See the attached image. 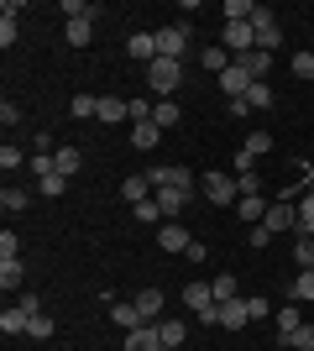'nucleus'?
<instances>
[{
    "mask_svg": "<svg viewBox=\"0 0 314 351\" xmlns=\"http://www.w3.org/2000/svg\"><path fill=\"white\" fill-rule=\"evenodd\" d=\"M147 89L152 95H179L183 89V63L179 58H157V63H147Z\"/></svg>",
    "mask_w": 314,
    "mask_h": 351,
    "instance_id": "1",
    "label": "nucleus"
},
{
    "mask_svg": "<svg viewBox=\"0 0 314 351\" xmlns=\"http://www.w3.org/2000/svg\"><path fill=\"white\" fill-rule=\"evenodd\" d=\"M199 194H205V199H209V205H231V210H236V199H241V189H236V178H225L220 173V168H215V173H205V178H199Z\"/></svg>",
    "mask_w": 314,
    "mask_h": 351,
    "instance_id": "2",
    "label": "nucleus"
},
{
    "mask_svg": "<svg viewBox=\"0 0 314 351\" xmlns=\"http://www.w3.org/2000/svg\"><path fill=\"white\" fill-rule=\"evenodd\" d=\"M257 47H262V53H278V47H283V27H278V16L267 11V5H257Z\"/></svg>",
    "mask_w": 314,
    "mask_h": 351,
    "instance_id": "3",
    "label": "nucleus"
},
{
    "mask_svg": "<svg viewBox=\"0 0 314 351\" xmlns=\"http://www.w3.org/2000/svg\"><path fill=\"white\" fill-rule=\"evenodd\" d=\"M272 236L278 231H299V205L293 199H278V205H267V220H262Z\"/></svg>",
    "mask_w": 314,
    "mask_h": 351,
    "instance_id": "4",
    "label": "nucleus"
},
{
    "mask_svg": "<svg viewBox=\"0 0 314 351\" xmlns=\"http://www.w3.org/2000/svg\"><path fill=\"white\" fill-rule=\"evenodd\" d=\"M183 47H189V27H163L157 32V58H183Z\"/></svg>",
    "mask_w": 314,
    "mask_h": 351,
    "instance_id": "5",
    "label": "nucleus"
},
{
    "mask_svg": "<svg viewBox=\"0 0 314 351\" xmlns=\"http://www.w3.org/2000/svg\"><path fill=\"white\" fill-rule=\"evenodd\" d=\"M252 84H257V79H252L246 69H241V63H231V69L220 73V89L231 95V100H246V89H252Z\"/></svg>",
    "mask_w": 314,
    "mask_h": 351,
    "instance_id": "6",
    "label": "nucleus"
},
{
    "mask_svg": "<svg viewBox=\"0 0 314 351\" xmlns=\"http://www.w3.org/2000/svg\"><path fill=\"white\" fill-rule=\"evenodd\" d=\"M94 121H105V126L131 121V100H120V95H100V110H94Z\"/></svg>",
    "mask_w": 314,
    "mask_h": 351,
    "instance_id": "7",
    "label": "nucleus"
},
{
    "mask_svg": "<svg viewBox=\"0 0 314 351\" xmlns=\"http://www.w3.org/2000/svg\"><path fill=\"white\" fill-rule=\"evenodd\" d=\"M126 351H163L157 325H136V330H126Z\"/></svg>",
    "mask_w": 314,
    "mask_h": 351,
    "instance_id": "8",
    "label": "nucleus"
},
{
    "mask_svg": "<svg viewBox=\"0 0 314 351\" xmlns=\"http://www.w3.org/2000/svg\"><path fill=\"white\" fill-rule=\"evenodd\" d=\"M131 304L142 309V320H147V325H157V320H163V289H142V293L131 299Z\"/></svg>",
    "mask_w": 314,
    "mask_h": 351,
    "instance_id": "9",
    "label": "nucleus"
},
{
    "mask_svg": "<svg viewBox=\"0 0 314 351\" xmlns=\"http://www.w3.org/2000/svg\"><path fill=\"white\" fill-rule=\"evenodd\" d=\"M157 247H163V252H189V247H194V236L183 231V226H157Z\"/></svg>",
    "mask_w": 314,
    "mask_h": 351,
    "instance_id": "10",
    "label": "nucleus"
},
{
    "mask_svg": "<svg viewBox=\"0 0 314 351\" xmlns=\"http://www.w3.org/2000/svg\"><path fill=\"white\" fill-rule=\"evenodd\" d=\"M126 53L142 58V63H157V32H136L131 43H126Z\"/></svg>",
    "mask_w": 314,
    "mask_h": 351,
    "instance_id": "11",
    "label": "nucleus"
},
{
    "mask_svg": "<svg viewBox=\"0 0 314 351\" xmlns=\"http://www.w3.org/2000/svg\"><path fill=\"white\" fill-rule=\"evenodd\" d=\"M272 320H278V341L293 336V330L304 325V304H283V309H272Z\"/></svg>",
    "mask_w": 314,
    "mask_h": 351,
    "instance_id": "12",
    "label": "nucleus"
},
{
    "mask_svg": "<svg viewBox=\"0 0 314 351\" xmlns=\"http://www.w3.org/2000/svg\"><path fill=\"white\" fill-rule=\"evenodd\" d=\"M53 162H58V173H63V178H74L79 168H84V152H79L74 142H63L58 152H53Z\"/></svg>",
    "mask_w": 314,
    "mask_h": 351,
    "instance_id": "13",
    "label": "nucleus"
},
{
    "mask_svg": "<svg viewBox=\"0 0 314 351\" xmlns=\"http://www.w3.org/2000/svg\"><path fill=\"white\" fill-rule=\"evenodd\" d=\"M246 320H252V309H246V299H231V304H220V330H241Z\"/></svg>",
    "mask_w": 314,
    "mask_h": 351,
    "instance_id": "14",
    "label": "nucleus"
},
{
    "mask_svg": "<svg viewBox=\"0 0 314 351\" xmlns=\"http://www.w3.org/2000/svg\"><path fill=\"white\" fill-rule=\"evenodd\" d=\"M183 304L194 309V315H205V309H215V289H209V283H189V289H183Z\"/></svg>",
    "mask_w": 314,
    "mask_h": 351,
    "instance_id": "15",
    "label": "nucleus"
},
{
    "mask_svg": "<svg viewBox=\"0 0 314 351\" xmlns=\"http://www.w3.org/2000/svg\"><path fill=\"white\" fill-rule=\"evenodd\" d=\"M27 325H31V315H27L21 304L0 309V330H5V336H27Z\"/></svg>",
    "mask_w": 314,
    "mask_h": 351,
    "instance_id": "16",
    "label": "nucleus"
},
{
    "mask_svg": "<svg viewBox=\"0 0 314 351\" xmlns=\"http://www.w3.org/2000/svg\"><path fill=\"white\" fill-rule=\"evenodd\" d=\"M27 283V267H21V257H0V289L11 293V289H21Z\"/></svg>",
    "mask_w": 314,
    "mask_h": 351,
    "instance_id": "17",
    "label": "nucleus"
},
{
    "mask_svg": "<svg viewBox=\"0 0 314 351\" xmlns=\"http://www.w3.org/2000/svg\"><path fill=\"white\" fill-rule=\"evenodd\" d=\"M120 199H126V205H142V199H152L147 173H131V178H126V184H120Z\"/></svg>",
    "mask_w": 314,
    "mask_h": 351,
    "instance_id": "18",
    "label": "nucleus"
},
{
    "mask_svg": "<svg viewBox=\"0 0 314 351\" xmlns=\"http://www.w3.org/2000/svg\"><path fill=\"white\" fill-rule=\"evenodd\" d=\"M157 336H163L168 351H179L183 341H189V325H183V320H157Z\"/></svg>",
    "mask_w": 314,
    "mask_h": 351,
    "instance_id": "19",
    "label": "nucleus"
},
{
    "mask_svg": "<svg viewBox=\"0 0 314 351\" xmlns=\"http://www.w3.org/2000/svg\"><path fill=\"white\" fill-rule=\"evenodd\" d=\"M90 37H94V21H90V16L63 27V43H68V47H90Z\"/></svg>",
    "mask_w": 314,
    "mask_h": 351,
    "instance_id": "20",
    "label": "nucleus"
},
{
    "mask_svg": "<svg viewBox=\"0 0 314 351\" xmlns=\"http://www.w3.org/2000/svg\"><path fill=\"white\" fill-rule=\"evenodd\" d=\"M0 205H5V215H21V210L31 205V189H21V184H5V194H0Z\"/></svg>",
    "mask_w": 314,
    "mask_h": 351,
    "instance_id": "21",
    "label": "nucleus"
},
{
    "mask_svg": "<svg viewBox=\"0 0 314 351\" xmlns=\"http://www.w3.org/2000/svg\"><path fill=\"white\" fill-rule=\"evenodd\" d=\"M241 69L252 73V79H267V69H272V53H262V47H252V53H246V58H236Z\"/></svg>",
    "mask_w": 314,
    "mask_h": 351,
    "instance_id": "22",
    "label": "nucleus"
},
{
    "mask_svg": "<svg viewBox=\"0 0 314 351\" xmlns=\"http://www.w3.org/2000/svg\"><path fill=\"white\" fill-rule=\"evenodd\" d=\"M179 116H183L179 100H157V105H152V126H163V132H168V126H179Z\"/></svg>",
    "mask_w": 314,
    "mask_h": 351,
    "instance_id": "23",
    "label": "nucleus"
},
{
    "mask_svg": "<svg viewBox=\"0 0 314 351\" xmlns=\"http://www.w3.org/2000/svg\"><path fill=\"white\" fill-rule=\"evenodd\" d=\"M110 320H116L120 330H136V325H147V320H142V309H136V304H110Z\"/></svg>",
    "mask_w": 314,
    "mask_h": 351,
    "instance_id": "24",
    "label": "nucleus"
},
{
    "mask_svg": "<svg viewBox=\"0 0 314 351\" xmlns=\"http://www.w3.org/2000/svg\"><path fill=\"white\" fill-rule=\"evenodd\" d=\"M199 63H205L209 73H225V69H231V63H236V58H231V53H225V47L215 43V47H205V53H199Z\"/></svg>",
    "mask_w": 314,
    "mask_h": 351,
    "instance_id": "25",
    "label": "nucleus"
},
{
    "mask_svg": "<svg viewBox=\"0 0 314 351\" xmlns=\"http://www.w3.org/2000/svg\"><path fill=\"white\" fill-rule=\"evenodd\" d=\"M220 16H225V21H257V5H252V0H225Z\"/></svg>",
    "mask_w": 314,
    "mask_h": 351,
    "instance_id": "26",
    "label": "nucleus"
},
{
    "mask_svg": "<svg viewBox=\"0 0 314 351\" xmlns=\"http://www.w3.org/2000/svg\"><path fill=\"white\" fill-rule=\"evenodd\" d=\"M246 105H252V110H272V105H278V100H272V89H267V79H257V84L246 89Z\"/></svg>",
    "mask_w": 314,
    "mask_h": 351,
    "instance_id": "27",
    "label": "nucleus"
},
{
    "mask_svg": "<svg viewBox=\"0 0 314 351\" xmlns=\"http://www.w3.org/2000/svg\"><path fill=\"white\" fill-rule=\"evenodd\" d=\"M236 215H241V220H267V205H262V194H246V199H236Z\"/></svg>",
    "mask_w": 314,
    "mask_h": 351,
    "instance_id": "28",
    "label": "nucleus"
},
{
    "mask_svg": "<svg viewBox=\"0 0 314 351\" xmlns=\"http://www.w3.org/2000/svg\"><path fill=\"white\" fill-rule=\"evenodd\" d=\"M157 142H163V126H152V121H147V126H136V132H131V147H142V152H152V147H157Z\"/></svg>",
    "mask_w": 314,
    "mask_h": 351,
    "instance_id": "29",
    "label": "nucleus"
},
{
    "mask_svg": "<svg viewBox=\"0 0 314 351\" xmlns=\"http://www.w3.org/2000/svg\"><path fill=\"white\" fill-rule=\"evenodd\" d=\"M278 346H293V351H314V325L304 320L299 330H293V336H283V341H278Z\"/></svg>",
    "mask_w": 314,
    "mask_h": 351,
    "instance_id": "30",
    "label": "nucleus"
},
{
    "mask_svg": "<svg viewBox=\"0 0 314 351\" xmlns=\"http://www.w3.org/2000/svg\"><path fill=\"white\" fill-rule=\"evenodd\" d=\"M94 110H100V95H74L68 100V116H79V121H90Z\"/></svg>",
    "mask_w": 314,
    "mask_h": 351,
    "instance_id": "31",
    "label": "nucleus"
},
{
    "mask_svg": "<svg viewBox=\"0 0 314 351\" xmlns=\"http://www.w3.org/2000/svg\"><path fill=\"white\" fill-rule=\"evenodd\" d=\"M63 189H68V178H63V173L37 178V194H42V199H63Z\"/></svg>",
    "mask_w": 314,
    "mask_h": 351,
    "instance_id": "32",
    "label": "nucleus"
},
{
    "mask_svg": "<svg viewBox=\"0 0 314 351\" xmlns=\"http://www.w3.org/2000/svg\"><path fill=\"white\" fill-rule=\"evenodd\" d=\"M209 289H215V304H231V299H241V289H236V278H231V273H220Z\"/></svg>",
    "mask_w": 314,
    "mask_h": 351,
    "instance_id": "33",
    "label": "nucleus"
},
{
    "mask_svg": "<svg viewBox=\"0 0 314 351\" xmlns=\"http://www.w3.org/2000/svg\"><path fill=\"white\" fill-rule=\"evenodd\" d=\"M299 236H314V189H304L299 199Z\"/></svg>",
    "mask_w": 314,
    "mask_h": 351,
    "instance_id": "34",
    "label": "nucleus"
},
{
    "mask_svg": "<svg viewBox=\"0 0 314 351\" xmlns=\"http://www.w3.org/2000/svg\"><path fill=\"white\" fill-rule=\"evenodd\" d=\"M293 263H299L304 273H314V236H299V247H293Z\"/></svg>",
    "mask_w": 314,
    "mask_h": 351,
    "instance_id": "35",
    "label": "nucleus"
},
{
    "mask_svg": "<svg viewBox=\"0 0 314 351\" xmlns=\"http://www.w3.org/2000/svg\"><path fill=\"white\" fill-rule=\"evenodd\" d=\"M21 162H27V152H21L16 142H5V147H0V168H5V173H16Z\"/></svg>",
    "mask_w": 314,
    "mask_h": 351,
    "instance_id": "36",
    "label": "nucleus"
},
{
    "mask_svg": "<svg viewBox=\"0 0 314 351\" xmlns=\"http://www.w3.org/2000/svg\"><path fill=\"white\" fill-rule=\"evenodd\" d=\"M314 299V273H299L293 278V304H309Z\"/></svg>",
    "mask_w": 314,
    "mask_h": 351,
    "instance_id": "37",
    "label": "nucleus"
},
{
    "mask_svg": "<svg viewBox=\"0 0 314 351\" xmlns=\"http://www.w3.org/2000/svg\"><path fill=\"white\" fill-rule=\"evenodd\" d=\"M47 173H58L53 152H31V178H47Z\"/></svg>",
    "mask_w": 314,
    "mask_h": 351,
    "instance_id": "38",
    "label": "nucleus"
},
{
    "mask_svg": "<svg viewBox=\"0 0 314 351\" xmlns=\"http://www.w3.org/2000/svg\"><path fill=\"white\" fill-rule=\"evenodd\" d=\"M267 147H272V136H267V132H252V136H246V147H241V152H246V158H262Z\"/></svg>",
    "mask_w": 314,
    "mask_h": 351,
    "instance_id": "39",
    "label": "nucleus"
},
{
    "mask_svg": "<svg viewBox=\"0 0 314 351\" xmlns=\"http://www.w3.org/2000/svg\"><path fill=\"white\" fill-rule=\"evenodd\" d=\"M27 336H31V341H53V320H47V315H31Z\"/></svg>",
    "mask_w": 314,
    "mask_h": 351,
    "instance_id": "40",
    "label": "nucleus"
},
{
    "mask_svg": "<svg viewBox=\"0 0 314 351\" xmlns=\"http://www.w3.org/2000/svg\"><path fill=\"white\" fill-rule=\"evenodd\" d=\"M136 220H147V226H152V220H168V215H163V205H157V194H152V199H142V205H136Z\"/></svg>",
    "mask_w": 314,
    "mask_h": 351,
    "instance_id": "41",
    "label": "nucleus"
},
{
    "mask_svg": "<svg viewBox=\"0 0 314 351\" xmlns=\"http://www.w3.org/2000/svg\"><path fill=\"white\" fill-rule=\"evenodd\" d=\"M236 189H241V199H246V194H262V178H257V168H252V173H236Z\"/></svg>",
    "mask_w": 314,
    "mask_h": 351,
    "instance_id": "42",
    "label": "nucleus"
},
{
    "mask_svg": "<svg viewBox=\"0 0 314 351\" xmlns=\"http://www.w3.org/2000/svg\"><path fill=\"white\" fill-rule=\"evenodd\" d=\"M293 79H314V53H299V58H293Z\"/></svg>",
    "mask_w": 314,
    "mask_h": 351,
    "instance_id": "43",
    "label": "nucleus"
},
{
    "mask_svg": "<svg viewBox=\"0 0 314 351\" xmlns=\"http://www.w3.org/2000/svg\"><path fill=\"white\" fill-rule=\"evenodd\" d=\"M0 257H21V241H16V231H0Z\"/></svg>",
    "mask_w": 314,
    "mask_h": 351,
    "instance_id": "44",
    "label": "nucleus"
},
{
    "mask_svg": "<svg viewBox=\"0 0 314 351\" xmlns=\"http://www.w3.org/2000/svg\"><path fill=\"white\" fill-rule=\"evenodd\" d=\"M16 304L27 309V315H42V299H37V293H21V299H16Z\"/></svg>",
    "mask_w": 314,
    "mask_h": 351,
    "instance_id": "45",
    "label": "nucleus"
},
{
    "mask_svg": "<svg viewBox=\"0 0 314 351\" xmlns=\"http://www.w3.org/2000/svg\"><path fill=\"white\" fill-rule=\"evenodd\" d=\"M267 241H272V231H267V226H252V247L262 252V247H267Z\"/></svg>",
    "mask_w": 314,
    "mask_h": 351,
    "instance_id": "46",
    "label": "nucleus"
},
{
    "mask_svg": "<svg viewBox=\"0 0 314 351\" xmlns=\"http://www.w3.org/2000/svg\"><path fill=\"white\" fill-rule=\"evenodd\" d=\"M163 351H168V346H163Z\"/></svg>",
    "mask_w": 314,
    "mask_h": 351,
    "instance_id": "47",
    "label": "nucleus"
}]
</instances>
